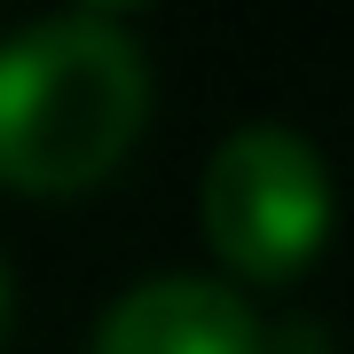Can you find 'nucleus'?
<instances>
[{"label":"nucleus","mask_w":354,"mask_h":354,"mask_svg":"<svg viewBox=\"0 0 354 354\" xmlns=\"http://www.w3.org/2000/svg\"><path fill=\"white\" fill-rule=\"evenodd\" d=\"M150 111V71L111 8H64L0 39V181L87 189Z\"/></svg>","instance_id":"nucleus-1"},{"label":"nucleus","mask_w":354,"mask_h":354,"mask_svg":"<svg viewBox=\"0 0 354 354\" xmlns=\"http://www.w3.org/2000/svg\"><path fill=\"white\" fill-rule=\"evenodd\" d=\"M205 228L244 276H291L330 228V181L307 134L276 127H236L205 165Z\"/></svg>","instance_id":"nucleus-2"},{"label":"nucleus","mask_w":354,"mask_h":354,"mask_svg":"<svg viewBox=\"0 0 354 354\" xmlns=\"http://www.w3.org/2000/svg\"><path fill=\"white\" fill-rule=\"evenodd\" d=\"M87 354H268L252 307L213 276H150L95 323Z\"/></svg>","instance_id":"nucleus-3"},{"label":"nucleus","mask_w":354,"mask_h":354,"mask_svg":"<svg viewBox=\"0 0 354 354\" xmlns=\"http://www.w3.org/2000/svg\"><path fill=\"white\" fill-rule=\"evenodd\" d=\"M8 299H16V291H8V268H0V330H8Z\"/></svg>","instance_id":"nucleus-4"}]
</instances>
